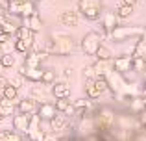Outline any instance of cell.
Masks as SVG:
<instances>
[{"instance_id":"15","label":"cell","mask_w":146,"mask_h":141,"mask_svg":"<svg viewBox=\"0 0 146 141\" xmlns=\"http://www.w3.org/2000/svg\"><path fill=\"white\" fill-rule=\"evenodd\" d=\"M96 76H107L111 71H115V65H113V59H98L96 63L93 65Z\"/></svg>"},{"instance_id":"8","label":"cell","mask_w":146,"mask_h":141,"mask_svg":"<svg viewBox=\"0 0 146 141\" xmlns=\"http://www.w3.org/2000/svg\"><path fill=\"white\" fill-rule=\"evenodd\" d=\"M30 121H32V115L17 112L13 115V130L19 132L21 136H26V132H28V128H30Z\"/></svg>"},{"instance_id":"18","label":"cell","mask_w":146,"mask_h":141,"mask_svg":"<svg viewBox=\"0 0 146 141\" xmlns=\"http://www.w3.org/2000/svg\"><path fill=\"white\" fill-rule=\"evenodd\" d=\"M67 124H68V115H65V113L57 112L56 117L50 121V130H52V132H59V130H63Z\"/></svg>"},{"instance_id":"38","label":"cell","mask_w":146,"mask_h":141,"mask_svg":"<svg viewBox=\"0 0 146 141\" xmlns=\"http://www.w3.org/2000/svg\"><path fill=\"white\" fill-rule=\"evenodd\" d=\"M144 89H146V78H144Z\"/></svg>"},{"instance_id":"24","label":"cell","mask_w":146,"mask_h":141,"mask_svg":"<svg viewBox=\"0 0 146 141\" xmlns=\"http://www.w3.org/2000/svg\"><path fill=\"white\" fill-rule=\"evenodd\" d=\"M133 58H146V43L141 37H137V43H135V48L131 52Z\"/></svg>"},{"instance_id":"19","label":"cell","mask_w":146,"mask_h":141,"mask_svg":"<svg viewBox=\"0 0 146 141\" xmlns=\"http://www.w3.org/2000/svg\"><path fill=\"white\" fill-rule=\"evenodd\" d=\"M22 24L28 26V28H32L33 32L37 33V32H41V28H43V19H41L37 13H33V15H30V17L22 19Z\"/></svg>"},{"instance_id":"17","label":"cell","mask_w":146,"mask_h":141,"mask_svg":"<svg viewBox=\"0 0 146 141\" xmlns=\"http://www.w3.org/2000/svg\"><path fill=\"white\" fill-rule=\"evenodd\" d=\"M52 95L56 98H68L70 97V87L67 82H54L52 84Z\"/></svg>"},{"instance_id":"9","label":"cell","mask_w":146,"mask_h":141,"mask_svg":"<svg viewBox=\"0 0 146 141\" xmlns=\"http://www.w3.org/2000/svg\"><path fill=\"white\" fill-rule=\"evenodd\" d=\"M43 71L44 69H41V67H26L24 63H22L21 69H19V74H21L22 78L30 80V82L37 84V82H41V78H43Z\"/></svg>"},{"instance_id":"28","label":"cell","mask_w":146,"mask_h":141,"mask_svg":"<svg viewBox=\"0 0 146 141\" xmlns=\"http://www.w3.org/2000/svg\"><path fill=\"white\" fill-rule=\"evenodd\" d=\"M32 98H35L37 102H41V104H43V102H46V100H44V98H46V93H44L43 87L35 86V87L32 89Z\"/></svg>"},{"instance_id":"14","label":"cell","mask_w":146,"mask_h":141,"mask_svg":"<svg viewBox=\"0 0 146 141\" xmlns=\"http://www.w3.org/2000/svg\"><path fill=\"white\" fill-rule=\"evenodd\" d=\"M56 113H57L56 104H50V102H43V104H39V108H37V115L43 121H52L54 117H56Z\"/></svg>"},{"instance_id":"5","label":"cell","mask_w":146,"mask_h":141,"mask_svg":"<svg viewBox=\"0 0 146 141\" xmlns=\"http://www.w3.org/2000/svg\"><path fill=\"white\" fill-rule=\"evenodd\" d=\"M107 89H109V86H107L106 76H94V78L87 80V84H85V95H87V98H91V100L98 98L100 95L106 93Z\"/></svg>"},{"instance_id":"39","label":"cell","mask_w":146,"mask_h":141,"mask_svg":"<svg viewBox=\"0 0 146 141\" xmlns=\"http://www.w3.org/2000/svg\"><path fill=\"white\" fill-rule=\"evenodd\" d=\"M2 119H4V117H2V115H0V121H2Z\"/></svg>"},{"instance_id":"30","label":"cell","mask_w":146,"mask_h":141,"mask_svg":"<svg viewBox=\"0 0 146 141\" xmlns=\"http://www.w3.org/2000/svg\"><path fill=\"white\" fill-rule=\"evenodd\" d=\"M0 65L4 67V69H11V67L15 65V56L11 54V52H6L4 54V58H2V63Z\"/></svg>"},{"instance_id":"12","label":"cell","mask_w":146,"mask_h":141,"mask_svg":"<svg viewBox=\"0 0 146 141\" xmlns=\"http://www.w3.org/2000/svg\"><path fill=\"white\" fill-rule=\"evenodd\" d=\"M59 22L63 26H68V28H76L80 22V15L78 11H70V9H65L59 13Z\"/></svg>"},{"instance_id":"23","label":"cell","mask_w":146,"mask_h":141,"mask_svg":"<svg viewBox=\"0 0 146 141\" xmlns=\"http://www.w3.org/2000/svg\"><path fill=\"white\" fill-rule=\"evenodd\" d=\"M129 108H131V112L141 113V112L146 110V102L143 100V98H139V97H131L129 98Z\"/></svg>"},{"instance_id":"31","label":"cell","mask_w":146,"mask_h":141,"mask_svg":"<svg viewBox=\"0 0 146 141\" xmlns=\"http://www.w3.org/2000/svg\"><path fill=\"white\" fill-rule=\"evenodd\" d=\"M146 69V58H133V71L141 72Z\"/></svg>"},{"instance_id":"34","label":"cell","mask_w":146,"mask_h":141,"mask_svg":"<svg viewBox=\"0 0 146 141\" xmlns=\"http://www.w3.org/2000/svg\"><path fill=\"white\" fill-rule=\"evenodd\" d=\"M139 0H122V4H129V6H135Z\"/></svg>"},{"instance_id":"2","label":"cell","mask_w":146,"mask_h":141,"mask_svg":"<svg viewBox=\"0 0 146 141\" xmlns=\"http://www.w3.org/2000/svg\"><path fill=\"white\" fill-rule=\"evenodd\" d=\"M78 11L87 21H98L104 13L102 0H78Z\"/></svg>"},{"instance_id":"35","label":"cell","mask_w":146,"mask_h":141,"mask_svg":"<svg viewBox=\"0 0 146 141\" xmlns=\"http://www.w3.org/2000/svg\"><path fill=\"white\" fill-rule=\"evenodd\" d=\"M4 54H6V52L2 50V47H0V63H2V58H4Z\"/></svg>"},{"instance_id":"3","label":"cell","mask_w":146,"mask_h":141,"mask_svg":"<svg viewBox=\"0 0 146 141\" xmlns=\"http://www.w3.org/2000/svg\"><path fill=\"white\" fill-rule=\"evenodd\" d=\"M93 121H94V130L109 132V130H113L115 123H117V117H115V112H111L109 108H100L94 112Z\"/></svg>"},{"instance_id":"6","label":"cell","mask_w":146,"mask_h":141,"mask_svg":"<svg viewBox=\"0 0 146 141\" xmlns=\"http://www.w3.org/2000/svg\"><path fill=\"white\" fill-rule=\"evenodd\" d=\"M100 45H102V35L98 32H87L82 39V50L87 56H96Z\"/></svg>"},{"instance_id":"37","label":"cell","mask_w":146,"mask_h":141,"mask_svg":"<svg viewBox=\"0 0 146 141\" xmlns=\"http://www.w3.org/2000/svg\"><path fill=\"white\" fill-rule=\"evenodd\" d=\"M59 141H74V139H70V138H63V139H59Z\"/></svg>"},{"instance_id":"11","label":"cell","mask_w":146,"mask_h":141,"mask_svg":"<svg viewBox=\"0 0 146 141\" xmlns=\"http://www.w3.org/2000/svg\"><path fill=\"white\" fill-rule=\"evenodd\" d=\"M102 26H104V32L107 35H111L113 30L118 26V15L113 13V11H104L102 13Z\"/></svg>"},{"instance_id":"16","label":"cell","mask_w":146,"mask_h":141,"mask_svg":"<svg viewBox=\"0 0 146 141\" xmlns=\"http://www.w3.org/2000/svg\"><path fill=\"white\" fill-rule=\"evenodd\" d=\"M56 110L65 115H76L74 102H70L68 98H56Z\"/></svg>"},{"instance_id":"33","label":"cell","mask_w":146,"mask_h":141,"mask_svg":"<svg viewBox=\"0 0 146 141\" xmlns=\"http://www.w3.org/2000/svg\"><path fill=\"white\" fill-rule=\"evenodd\" d=\"M7 84H9V80H7V78H6V76H4V74H0V91H2L4 87L7 86Z\"/></svg>"},{"instance_id":"32","label":"cell","mask_w":146,"mask_h":141,"mask_svg":"<svg viewBox=\"0 0 146 141\" xmlns=\"http://www.w3.org/2000/svg\"><path fill=\"white\" fill-rule=\"evenodd\" d=\"M7 4L9 0H0V21L7 17Z\"/></svg>"},{"instance_id":"13","label":"cell","mask_w":146,"mask_h":141,"mask_svg":"<svg viewBox=\"0 0 146 141\" xmlns=\"http://www.w3.org/2000/svg\"><path fill=\"white\" fill-rule=\"evenodd\" d=\"M37 100L35 98H22V100H19V104H17V112H21V113H28V115H33V113H37Z\"/></svg>"},{"instance_id":"36","label":"cell","mask_w":146,"mask_h":141,"mask_svg":"<svg viewBox=\"0 0 146 141\" xmlns=\"http://www.w3.org/2000/svg\"><path fill=\"white\" fill-rule=\"evenodd\" d=\"M141 39H143V41H144V43H146V28H144V32H143V35H141Z\"/></svg>"},{"instance_id":"25","label":"cell","mask_w":146,"mask_h":141,"mask_svg":"<svg viewBox=\"0 0 146 141\" xmlns=\"http://www.w3.org/2000/svg\"><path fill=\"white\" fill-rule=\"evenodd\" d=\"M22 136L15 130H0V141H21Z\"/></svg>"},{"instance_id":"22","label":"cell","mask_w":146,"mask_h":141,"mask_svg":"<svg viewBox=\"0 0 146 141\" xmlns=\"http://www.w3.org/2000/svg\"><path fill=\"white\" fill-rule=\"evenodd\" d=\"M2 97L4 98H7V100H17V97H19V87L15 86V84H7L6 87L2 89Z\"/></svg>"},{"instance_id":"4","label":"cell","mask_w":146,"mask_h":141,"mask_svg":"<svg viewBox=\"0 0 146 141\" xmlns=\"http://www.w3.org/2000/svg\"><path fill=\"white\" fill-rule=\"evenodd\" d=\"M143 32H144L143 26H117L109 37L115 43H124V41L131 39V37H141Z\"/></svg>"},{"instance_id":"26","label":"cell","mask_w":146,"mask_h":141,"mask_svg":"<svg viewBox=\"0 0 146 141\" xmlns=\"http://www.w3.org/2000/svg\"><path fill=\"white\" fill-rule=\"evenodd\" d=\"M117 15L118 19H129L133 15V6H129V4H120L117 9Z\"/></svg>"},{"instance_id":"1","label":"cell","mask_w":146,"mask_h":141,"mask_svg":"<svg viewBox=\"0 0 146 141\" xmlns=\"http://www.w3.org/2000/svg\"><path fill=\"white\" fill-rule=\"evenodd\" d=\"M74 50V39L67 33H52L44 45V52L54 56H70Z\"/></svg>"},{"instance_id":"20","label":"cell","mask_w":146,"mask_h":141,"mask_svg":"<svg viewBox=\"0 0 146 141\" xmlns=\"http://www.w3.org/2000/svg\"><path fill=\"white\" fill-rule=\"evenodd\" d=\"M15 37H17V39H24V41H32V43H35V32H33L32 28H28V26H24V24L19 26Z\"/></svg>"},{"instance_id":"10","label":"cell","mask_w":146,"mask_h":141,"mask_svg":"<svg viewBox=\"0 0 146 141\" xmlns=\"http://www.w3.org/2000/svg\"><path fill=\"white\" fill-rule=\"evenodd\" d=\"M113 65L115 71L120 74L133 71V56H117V58H113Z\"/></svg>"},{"instance_id":"27","label":"cell","mask_w":146,"mask_h":141,"mask_svg":"<svg viewBox=\"0 0 146 141\" xmlns=\"http://www.w3.org/2000/svg\"><path fill=\"white\" fill-rule=\"evenodd\" d=\"M56 82V72L52 69H44L43 71V78H41V84L43 86H52V84Z\"/></svg>"},{"instance_id":"7","label":"cell","mask_w":146,"mask_h":141,"mask_svg":"<svg viewBox=\"0 0 146 141\" xmlns=\"http://www.w3.org/2000/svg\"><path fill=\"white\" fill-rule=\"evenodd\" d=\"M26 136H28L32 141H44V139H46V134H44L43 126H41V117L37 115V113L32 115L30 128H28V132H26Z\"/></svg>"},{"instance_id":"21","label":"cell","mask_w":146,"mask_h":141,"mask_svg":"<svg viewBox=\"0 0 146 141\" xmlns=\"http://www.w3.org/2000/svg\"><path fill=\"white\" fill-rule=\"evenodd\" d=\"M32 47H33L32 41H24V39H15V45H13L15 52H19V54H28L32 50Z\"/></svg>"},{"instance_id":"29","label":"cell","mask_w":146,"mask_h":141,"mask_svg":"<svg viewBox=\"0 0 146 141\" xmlns=\"http://www.w3.org/2000/svg\"><path fill=\"white\" fill-rule=\"evenodd\" d=\"M96 58L98 59H113V52H111L107 47L100 45V48H98V52H96Z\"/></svg>"}]
</instances>
